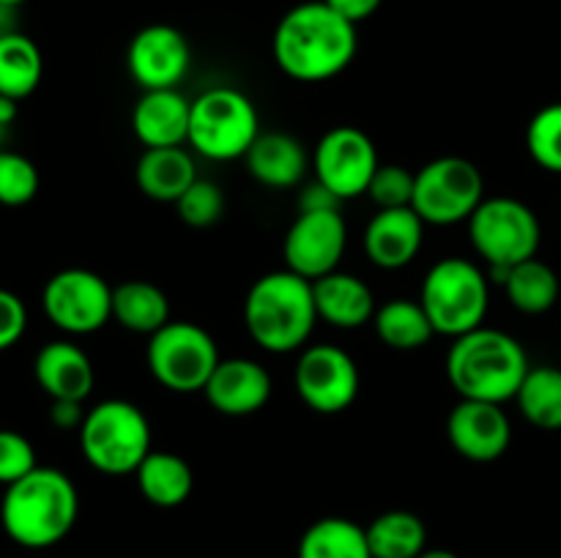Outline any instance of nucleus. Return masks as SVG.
Here are the masks:
<instances>
[{
    "mask_svg": "<svg viewBox=\"0 0 561 558\" xmlns=\"http://www.w3.org/2000/svg\"><path fill=\"white\" fill-rule=\"evenodd\" d=\"M420 558H460L453 550H425Z\"/></svg>",
    "mask_w": 561,
    "mask_h": 558,
    "instance_id": "obj_42",
    "label": "nucleus"
},
{
    "mask_svg": "<svg viewBox=\"0 0 561 558\" xmlns=\"http://www.w3.org/2000/svg\"><path fill=\"white\" fill-rule=\"evenodd\" d=\"M343 200L334 191H329L321 181H312L299 195V211H340Z\"/></svg>",
    "mask_w": 561,
    "mask_h": 558,
    "instance_id": "obj_38",
    "label": "nucleus"
},
{
    "mask_svg": "<svg viewBox=\"0 0 561 558\" xmlns=\"http://www.w3.org/2000/svg\"><path fill=\"white\" fill-rule=\"evenodd\" d=\"M38 468L36 449L22 432L0 430V485H14Z\"/></svg>",
    "mask_w": 561,
    "mask_h": 558,
    "instance_id": "obj_36",
    "label": "nucleus"
},
{
    "mask_svg": "<svg viewBox=\"0 0 561 558\" xmlns=\"http://www.w3.org/2000/svg\"><path fill=\"white\" fill-rule=\"evenodd\" d=\"M80 514L77 487L64 470L38 465L5 487L0 525L11 542L27 550H44L69 536Z\"/></svg>",
    "mask_w": 561,
    "mask_h": 558,
    "instance_id": "obj_2",
    "label": "nucleus"
},
{
    "mask_svg": "<svg viewBox=\"0 0 561 558\" xmlns=\"http://www.w3.org/2000/svg\"><path fill=\"white\" fill-rule=\"evenodd\" d=\"M485 200V178L474 162L463 156H438L416 170L411 208L425 224L449 228L469 222Z\"/></svg>",
    "mask_w": 561,
    "mask_h": 558,
    "instance_id": "obj_10",
    "label": "nucleus"
},
{
    "mask_svg": "<svg viewBox=\"0 0 561 558\" xmlns=\"http://www.w3.org/2000/svg\"><path fill=\"white\" fill-rule=\"evenodd\" d=\"M526 148L542 170L561 175V102L537 109L526 126Z\"/></svg>",
    "mask_w": 561,
    "mask_h": 558,
    "instance_id": "obj_32",
    "label": "nucleus"
},
{
    "mask_svg": "<svg viewBox=\"0 0 561 558\" xmlns=\"http://www.w3.org/2000/svg\"><path fill=\"white\" fill-rule=\"evenodd\" d=\"M356 25L323 0L294 5L272 36L274 63L299 82H323L343 74L356 58Z\"/></svg>",
    "mask_w": 561,
    "mask_h": 558,
    "instance_id": "obj_1",
    "label": "nucleus"
},
{
    "mask_svg": "<svg viewBox=\"0 0 561 558\" xmlns=\"http://www.w3.org/2000/svg\"><path fill=\"white\" fill-rule=\"evenodd\" d=\"M327 5H332L340 16H345L348 22L359 25L367 16H373L381 5V0H323Z\"/></svg>",
    "mask_w": 561,
    "mask_h": 558,
    "instance_id": "obj_40",
    "label": "nucleus"
},
{
    "mask_svg": "<svg viewBox=\"0 0 561 558\" xmlns=\"http://www.w3.org/2000/svg\"><path fill=\"white\" fill-rule=\"evenodd\" d=\"M135 476L140 496L162 509L181 507L195 490L192 465L173 452H153L151 449V454L142 460Z\"/></svg>",
    "mask_w": 561,
    "mask_h": 558,
    "instance_id": "obj_24",
    "label": "nucleus"
},
{
    "mask_svg": "<svg viewBox=\"0 0 561 558\" xmlns=\"http://www.w3.org/2000/svg\"><path fill=\"white\" fill-rule=\"evenodd\" d=\"M113 321L126 332L151 337L170 323V299L153 282H121L113 288Z\"/></svg>",
    "mask_w": 561,
    "mask_h": 558,
    "instance_id": "obj_25",
    "label": "nucleus"
},
{
    "mask_svg": "<svg viewBox=\"0 0 561 558\" xmlns=\"http://www.w3.org/2000/svg\"><path fill=\"white\" fill-rule=\"evenodd\" d=\"M348 246V224L340 211H299L283 241L285 266L299 277L316 279L337 271Z\"/></svg>",
    "mask_w": 561,
    "mask_h": 558,
    "instance_id": "obj_14",
    "label": "nucleus"
},
{
    "mask_svg": "<svg viewBox=\"0 0 561 558\" xmlns=\"http://www.w3.org/2000/svg\"><path fill=\"white\" fill-rule=\"evenodd\" d=\"M414 181L416 173H411L403 164H378L373 175L367 195L376 202V208H411L414 200Z\"/></svg>",
    "mask_w": 561,
    "mask_h": 558,
    "instance_id": "obj_35",
    "label": "nucleus"
},
{
    "mask_svg": "<svg viewBox=\"0 0 561 558\" xmlns=\"http://www.w3.org/2000/svg\"><path fill=\"white\" fill-rule=\"evenodd\" d=\"M296 558H373L367 531L348 518H321L301 534Z\"/></svg>",
    "mask_w": 561,
    "mask_h": 558,
    "instance_id": "obj_29",
    "label": "nucleus"
},
{
    "mask_svg": "<svg viewBox=\"0 0 561 558\" xmlns=\"http://www.w3.org/2000/svg\"><path fill=\"white\" fill-rule=\"evenodd\" d=\"M146 361L159 386L175 394H195L206 388L222 356L206 328L190 321H170L151 334Z\"/></svg>",
    "mask_w": 561,
    "mask_h": 558,
    "instance_id": "obj_9",
    "label": "nucleus"
},
{
    "mask_svg": "<svg viewBox=\"0 0 561 558\" xmlns=\"http://www.w3.org/2000/svg\"><path fill=\"white\" fill-rule=\"evenodd\" d=\"M44 74L42 49L25 33L0 38V96L22 102L38 88Z\"/></svg>",
    "mask_w": 561,
    "mask_h": 558,
    "instance_id": "obj_28",
    "label": "nucleus"
},
{
    "mask_svg": "<svg viewBox=\"0 0 561 558\" xmlns=\"http://www.w3.org/2000/svg\"><path fill=\"white\" fill-rule=\"evenodd\" d=\"M312 290H316L318 317L327 321L329 326L354 332V328L367 326L376 317V295H373L370 284L356 274L332 271L316 279Z\"/></svg>",
    "mask_w": 561,
    "mask_h": 558,
    "instance_id": "obj_21",
    "label": "nucleus"
},
{
    "mask_svg": "<svg viewBox=\"0 0 561 558\" xmlns=\"http://www.w3.org/2000/svg\"><path fill=\"white\" fill-rule=\"evenodd\" d=\"M244 162L252 178L268 189H294L305 181L310 167L305 146L285 131H261Z\"/></svg>",
    "mask_w": 561,
    "mask_h": 558,
    "instance_id": "obj_22",
    "label": "nucleus"
},
{
    "mask_svg": "<svg viewBox=\"0 0 561 558\" xmlns=\"http://www.w3.org/2000/svg\"><path fill=\"white\" fill-rule=\"evenodd\" d=\"M44 315L66 334H93L113 321V288L88 268H64L42 290Z\"/></svg>",
    "mask_w": 561,
    "mask_h": 558,
    "instance_id": "obj_11",
    "label": "nucleus"
},
{
    "mask_svg": "<svg viewBox=\"0 0 561 558\" xmlns=\"http://www.w3.org/2000/svg\"><path fill=\"white\" fill-rule=\"evenodd\" d=\"M420 304L425 306L436 334L463 337L485 323L491 306L488 277L466 257H444L422 279Z\"/></svg>",
    "mask_w": 561,
    "mask_h": 558,
    "instance_id": "obj_6",
    "label": "nucleus"
},
{
    "mask_svg": "<svg viewBox=\"0 0 561 558\" xmlns=\"http://www.w3.org/2000/svg\"><path fill=\"white\" fill-rule=\"evenodd\" d=\"M88 410H82V403H71V399H53V410H49V419L60 430H80L82 419H85Z\"/></svg>",
    "mask_w": 561,
    "mask_h": 558,
    "instance_id": "obj_39",
    "label": "nucleus"
},
{
    "mask_svg": "<svg viewBox=\"0 0 561 558\" xmlns=\"http://www.w3.org/2000/svg\"><path fill=\"white\" fill-rule=\"evenodd\" d=\"M496 282L504 288L510 304L524 315H542V312L553 310V304L559 301L557 271L537 257L507 268Z\"/></svg>",
    "mask_w": 561,
    "mask_h": 558,
    "instance_id": "obj_26",
    "label": "nucleus"
},
{
    "mask_svg": "<svg viewBox=\"0 0 561 558\" xmlns=\"http://www.w3.org/2000/svg\"><path fill=\"white\" fill-rule=\"evenodd\" d=\"M373 326L378 339L392 350H420L436 334L425 306L411 299H392L378 306Z\"/></svg>",
    "mask_w": 561,
    "mask_h": 558,
    "instance_id": "obj_27",
    "label": "nucleus"
},
{
    "mask_svg": "<svg viewBox=\"0 0 561 558\" xmlns=\"http://www.w3.org/2000/svg\"><path fill=\"white\" fill-rule=\"evenodd\" d=\"M20 33V5L0 3V38Z\"/></svg>",
    "mask_w": 561,
    "mask_h": 558,
    "instance_id": "obj_41",
    "label": "nucleus"
},
{
    "mask_svg": "<svg viewBox=\"0 0 561 558\" xmlns=\"http://www.w3.org/2000/svg\"><path fill=\"white\" fill-rule=\"evenodd\" d=\"M520 414L540 430H561V370L551 364L531 367L515 394Z\"/></svg>",
    "mask_w": 561,
    "mask_h": 558,
    "instance_id": "obj_31",
    "label": "nucleus"
},
{
    "mask_svg": "<svg viewBox=\"0 0 561 558\" xmlns=\"http://www.w3.org/2000/svg\"><path fill=\"white\" fill-rule=\"evenodd\" d=\"M0 3H9V5H22V3H27V0H0Z\"/></svg>",
    "mask_w": 561,
    "mask_h": 558,
    "instance_id": "obj_43",
    "label": "nucleus"
},
{
    "mask_svg": "<svg viewBox=\"0 0 561 558\" xmlns=\"http://www.w3.org/2000/svg\"><path fill=\"white\" fill-rule=\"evenodd\" d=\"M272 375L255 359H222L208 377L206 394L208 405L222 416H252L266 408L272 397Z\"/></svg>",
    "mask_w": 561,
    "mask_h": 558,
    "instance_id": "obj_17",
    "label": "nucleus"
},
{
    "mask_svg": "<svg viewBox=\"0 0 561 558\" xmlns=\"http://www.w3.org/2000/svg\"><path fill=\"white\" fill-rule=\"evenodd\" d=\"M33 375L47 397L71 399V403H85L96 383L91 356L69 339L44 345L33 361Z\"/></svg>",
    "mask_w": 561,
    "mask_h": 558,
    "instance_id": "obj_20",
    "label": "nucleus"
},
{
    "mask_svg": "<svg viewBox=\"0 0 561 558\" xmlns=\"http://www.w3.org/2000/svg\"><path fill=\"white\" fill-rule=\"evenodd\" d=\"M38 195V170L16 151H0V206H27Z\"/></svg>",
    "mask_w": 561,
    "mask_h": 558,
    "instance_id": "obj_33",
    "label": "nucleus"
},
{
    "mask_svg": "<svg viewBox=\"0 0 561 558\" xmlns=\"http://www.w3.org/2000/svg\"><path fill=\"white\" fill-rule=\"evenodd\" d=\"M137 189L157 202H179L197 181L195 159L186 148H146L135 170Z\"/></svg>",
    "mask_w": 561,
    "mask_h": 558,
    "instance_id": "obj_23",
    "label": "nucleus"
},
{
    "mask_svg": "<svg viewBox=\"0 0 561 558\" xmlns=\"http://www.w3.org/2000/svg\"><path fill=\"white\" fill-rule=\"evenodd\" d=\"M77 432H80L82 457L99 474H135L142 460L151 454V425L129 399H104L93 405Z\"/></svg>",
    "mask_w": 561,
    "mask_h": 558,
    "instance_id": "obj_5",
    "label": "nucleus"
},
{
    "mask_svg": "<svg viewBox=\"0 0 561 558\" xmlns=\"http://www.w3.org/2000/svg\"><path fill=\"white\" fill-rule=\"evenodd\" d=\"M261 137V118L247 93L239 88H208L192 102L190 146L211 162L244 159Z\"/></svg>",
    "mask_w": 561,
    "mask_h": 558,
    "instance_id": "obj_7",
    "label": "nucleus"
},
{
    "mask_svg": "<svg viewBox=\"0 0 561 558\" xmlns=\"http://www.w3.org/2000/svg\"><path fill=\"white\" fill-rule=\"evenodd\" d=\"M469 239L491 271H504L537 257L542 230L526 202L515 197H485L469 219Z\"/></svg>",
    "mask_w": 561,
    "mask_h": 558,
    "instance_id": "obj_8",
    "label": "nucleus"
},
{
    "mask_svg": "<svg viewBox=\"0 0 561 558\" xmlns=\"http://www.w3.org/2000/svg\"><path fill=\"white\" fill-rule=\"evenodd\" d=\"M365 531L373 558H420L425 553V523L405 509L378 514Z\"/></svg>",
    "mask_w": 561,
    "mask_h": 558,
    "instance_id": "obj_30",
    "label": "nucleus"
},
{
    "mask_svg": "<svg viewBox=\"0 0 561 558\" xmlns=\"http://www.w3.org/2000/svg\"><path fill=\"white\" fill-rule=\"evenodd\" d=\"M359 383L354 356L337 345H310L296 361V394L316 414L334 416L348 410L359 394Z\"/></svg>",
    "mask_w": 561,
    "mask_h": 558,
    "instance_id": "obj_12",
    "label": "nucleus"
},
{
    "mask_svg": "<svg viewBox=\"0 0 561 558\" xmlns=\"http://www.w3.org/2000/svg\"><path fill=\"white\" fill-rule=\"evenodd\" d=\"M126 66L142 91L179 88L192 66V47L173 25H146L135 33L126 49Z\"/></svg>",
    "mask_w": 561,
    "mask_h": 558,
    "instance_id": "obj_15",
    "label": "nucleus"
},
{
    "mask_svg": "<svg viewBox=\"0 0 561 558\" xmlns=\"http://www.w3.org/2000/svg\"><path fill=\"white\" fill-rule=\"evenodd\" d=\"M181 222L190 228H211L225 213V195L214 181L197 178L175 202Z\"/></svg>",
    "mask_w": 561,
    "mask_h": 558,
    "instance_id": "obj_34",
    "label": "nucleus"
},
{
    "mask_svg": "<svg viewBox=\"0 0 561 558\" xmlns=\"http://www.w3.org/2000/svg\"><path fill=\"white\" fill-rule=\"evenodd\" d=\"M318 321L312 282L290 268L263 274L244 299L247 332L268 353L301 350Z\"/></svg>",
    "mask_w": 561,
    "mask_h": 558,
    "instance_id": "obj_4",
    "label": "nucleus"
},
{
    "mask_svg": "<svg viewBox=\"0 0 561 558\" xmlns=\"http://www.w3.org/2000/svg\"><path fill=\"white\" fill-rule=\"evenodd\" d=\"M447 381L460 399L504 405L515 399L531 370L524 345L507 332L480 326L455 337L447 353Z\"/></svg>",
    "mask_w": 561,
    "mask_h": 558,
    "instance_id": "obj_3",
    "label": "nucleus"
},
{
    "mask_svg": "<svg viewBox=\"0 0 561 558\" xmlns=\"http://www.w3.org/2000/svg\"><path fill=\"white\" fill-rule=\"evenodd\" d=\"M378 164L381 162H378L376 142L356 126H334L312 151L316 181H321L343 202L367 195Z\"/></svg>",
    "mask_w": 561,
    "mask_h": 558,
    "instance_id": "obj_13",
    "label": "nucleus"
},
{
    "mask_svg": "<svg viewBox=\"0 0 561 558\" xmlns=\"http://www.w3.org/2000/svg\"><path fill=\"white\" fill-rule=\"evenodd\" d=\"M447 438L460 457L471 463H496L513 441V425L502 405L460 399L447 416Z\"/></svg>",
    "mask_w": 561,
    "mask_h": 558,
    "instance_id": "obj_16",
    "label": "nucleus"
},
{
    "mask_svg": "<svg viewBox=\"0 0 561 558\" xmlns=\"http://www.w3.org/2000/svg\"><path fill=\"white\" fill-rule=\"evenodd\" d=\"M27 328V310L11 290L0 288V353L14 348Z\"/></svg>",
    "mask_w": 561,
    "mask_h": 558,
    "instance_id": "obj_37",
    "label": "nucleus"
},
{
    "mask_svg": "<svg viewBox=\"0 0 561 558\" xmlns=\"http://www.w3.org/2000/svg\"><path fill=\"white\" fill-rule=\"evenodd\" d=\"M192 102L179 88L142 91L131 109V129L146 148H175L190 140Z\"/></svg>",
    "mask_w": 561,
    "mask_h": 558,
    "instance_id": "obj_19",
    "label": "nucleus"
},
{
    "mask_svg": "<svg viewBox=\"0 0 561 558\" xmlns=\"http://www.w3.org/2000/svg\"><path fill=\"white\" fill-rule=\"evenodd\" d=\"M425 241V222L414 208H381L365 228V255L383 271L414 263Z\"/></svg>",
    "mask_w": 561,
    "mask_h": 558,
    "instance_id": "obj_18",
    "label": "nucleus"
}]
</instances>
